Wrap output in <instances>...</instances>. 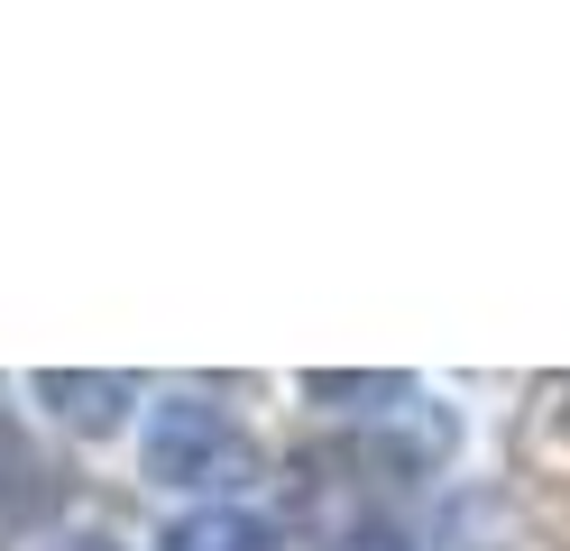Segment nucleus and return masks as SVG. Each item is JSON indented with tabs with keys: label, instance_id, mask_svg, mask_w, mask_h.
I'll return each mask as SVG.
<instances>
[{
	"label": "nucleus",
	"instance_id": "obj_4",
	"mask_svg": "<svg viewBox=\"0 0 570 551\" xmlns=\"http://www.w3.org/2000/svg\"><path fill=\"white\" fill-rule=\"evenodd\" d=\"M0 551H120L111 533H75V524H56V533H10Z\"/></svg>",
	"mask_w": 570,
	"mask_h": 551
},
{
	"label": "nucleus",
	"instance_id": "obj_6",
	"mask_svg": "<svg viewBox=\"0 0 570 551\" xmlns=\"http://www.w3.org/2000/svg\"><path fill=\"white\" fill-rule=\"evenodd\" d=\"M10 469H19V432H10V414H0V514H10Z\"/></svg>",
	"mask_w": 570,
	"mask_h": 551
},
{
	"label": "nucleus",
	"instance_id": "obj_2",
	"mask_svg": "<svg viewBox=\"0 0 570 551\" xmlns=\"http://www.w3.org/2000/svg\"><path fill=\"white\" fill-rule=\"evenodd\" d=\"M28 395H38L65 432L101 441V432H120V414L138 404V377H75V367H38V377H28Z\"/></svg>",
	"mask_w": 570,
	"mask_h": 551
},
{
	"label": "nucleus",
	"instance_id": "obj_3",
	"mask_svg": "<svg viewBox=\"0 0 570 551\" xmlns=\"http://www.w3.org/2000/svg\"><path fill=\"white\" fill-rule=\"evenodd\" d=\"M157 551H285L267 514H248V505H203L185 514V524H166Z\"/></svg>",
	"mask_w": 570,
	"mask_h": 551
},
{
	"label": "nucleus",
	"instance_id": "obj_1",
	"mask_svg": "<svg viewBox=\"0 0 570 551\" xmlns=\"http://www.w3.org/2000/svg\"><path fill=\"white\" fill-rule=\"evenodd\" d=\"M148 478L157 488H239V478H258V441L212 395H166L148 414Z\"/></svg>",
	"mask_w": 570,
	"mask_h": 551
},
{
	"label": "nucleus",
	"instance_id": "obj_5",
	"mask_svg": "<svg viewBox=\"0 0 570 551\" xmlns=\"http://www.w3.org/2000/svg\"><path fill=\"white\" fill-rule=\"evenodd\" d=\"M332 551H414V542H405V524H350V533H332Z\"/></svg>",
	"mask_w": 570,
	"mask_h": 551
}]
</instances>
